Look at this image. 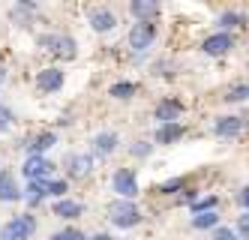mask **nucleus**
Masks as SVG:
<instances>
[{
	"label": "nucleus",
	"instance_id": "1",
	"mask_svg": "<svg viewBox=\"0 0 249 240\" xmlns=\"http://www.w3.org/2000/svg\"><path fill=\"white\" fill-rule=\"evenodd\" d=\"M108 216H111V222L120 225V228H132L141 219V213H138V207L132 204V201H114V204L108 207Z\"/></svg>",
	"mask_w": 249,
	"mask_h": 240
},
{
	"label": "nucleus",
	"instance_id": "2",
	"mask_svg": "<svg viewBox=\"0 0 249 240\" xmlns=\"http://www.w3.org/2000/svg\"><path fill=\"white\" fill-rule=\"evenodd\" d=\"M33 231H36V222H33V216H15L3 225L0 231V240H27Z\"/></svg>",
	"mask_w": 249,
	"mask_h": 240
},
{
	"label": "nucleus",
	"instance_id": "3",
	"mask_svg": "<svg viewBox=\"0 0 249 240\" xmlns=\"http://www.w3.org/2000/svg\"><path fill=\"white\" fill-rule=\"evenodd\" d=\"M42 45L48 51H54L57 57H63V60H72L75 57V42L69 39V36H42Z\"/></svg>",
	"mask_w": 249,
	"mask_h": 240
},
{
	"label": "nucleus",
	"instance_id": "4",
	"mask_svg": "<svg viewBox=\"0 0 249 240\" xmlns=\"http://www.w3.org/2000/svg\"><path fill=\"white\" fill-rule=\"evenodd\" d=\"M153 36H156V30H153L150 21H138V24L129 30V45H132L135 51H144V48L153 42Z\"/></svg>",
	"mask_w": 249,
	"mask_h": 240
},
{
	"label": "nucleus",
	"instance_id": "5",
	"mask_svg": "<svg viewBox=\"0 0 249 240\" xmlns=\"http://www.w3.org/2000/svg\"><path fill=\"white\" fill-rule=\"evenodd\" d=\"M51 171H54V165H51L48 159H42V156H30L24 162V174L30 177V183H42Z\"/></svg>",
	"mask_w": 249,
	"mask_h": 240
},
{
	"label": "nucleus",
	"instance_id": "6",
	"mask_svg": "<svg viewBox=\"0 0 249 240\" xmlns=\"http://www.w3.org/2000/svg\"><path fill=\"white\" fill-rule=\"evenodd\" d=\"M114 192H120V195H123V201L135 198V192H138L135 174H132V171H126V168H120V171L114 174Z\"/></svg>",
	"mask_w": 249,
	"mask_h": 240
},
{
	"label": "nucleus",
	"instance_id": "7",
	"mask_svg": "<svg viewBox=\"0 0 249 240\" xmlns=\"http://www.w3.org/2000/svg\"><path fill=\"white\" fill-rule=\"evenodd\" d=\"M231 48V36L228 33H216V36H207L204 39V54H210V57H219V54H225Z\"/></svg>",
	"mask_w": 249,
	"mask_h": 240
},
{
	"label": "nucleus",
	"instance_id": "8",
	"mask_svg": "<svg viewBox=\"0 0 249 240\" xmlns=\"http://www.w3.org/2000/svg\"><path fill=\"white\" fill-rule=\"evenodd\" d=\"M36 84H39V90H45V93H51V90H60L63 72H60V69H42L39 75H36Z\"/></svg>",
	"mask_w": 249,
	"mask_h": 240
},
{
	"label": "nucleus",
	"instance_id": "9",
	"mask_svg": "<svg viewBox=\"0 0 249 240\" xmlns=\"http://www.w3.org/2000/svg\"><path fill=\"white\" fill-rule=\"evenodd\" d=\"M180 111H183V105L174 102V99H165V102L156 105V117L162 120V123H174L177 117H180Z\"/></svg>",
	"mask_w": 249,
	"mask_h": 240
},
{
	"label": "nucleus",
	"instance_id": "10",
	"mask_svg": "<svg viewBox=\"0 0 249 240\" xmlns=\"http://www.w3.org/2000/svg\"><path fill=\"white\" fill-rule=\"evenodd\" d=\"M90 24H93V30L105 33V30H111V27L117 24V18H114L108 9H93V12H90Z\"/></svg>",
	"mask_w": 249,
	"mask_h": 240
},
{
	"label": "nucleus",
	"instance_id": "11",
	"mask_svg": "<svg viewBox=\"0 0 249 240\" xmlns=\"http://www.w3.org/2000/svg\"><path fill=\"white\" fill-rule=\"evenodd\" d=\"M90 168H93V159L87 156V153L69 156V174H72V177H84V174H90Z\"/></svg>",
	"mask_w": 249,
	"mask_h": 240
},
{
	"label": "nucleus",
	"instance_id": "12",
	"mask_svg": "<svg viewBox=\"0 0 249 240\" xmlns=\"http://www.w3.org/2000/svg\"><path fill=\"white\" fill-rule=\"evenodd\" d=\"M180 135H183V126L180 123H162V126L156 129V141L159 144H171V141H177Z\"/></svg>",
	"mask_w": 249,
	"mask_h": 240
},
{
	"label": "nucleus",
	"instance_id": "13",
	"mask_svg": "<svg viewBox=\"0 0 249 240\" xmlns=\"http://www.w3.org/2000/svg\"><path fill=\"white\" fill-rule=\"evenodd\" d=\"M240 126H243L240 117H219V120H216V135H219V138H231V135L240 132Z\"/></svg>",
	"mask_w": 249,
	"mask_h": 240
},
{
	"label": "nucleus",
	"instance_id": "14",
	"mask_svg": "<svg viewBox=\"0 0 249 240\" xmlns=\"http://www.w3.org/2000/svg\"><path fill=\"white\" fill-rule=\"evenodd\" d=\"M132 15L141 18V21H150V18L159 15V6L153 3V0H135V3H132Z\"/></svg>",
	"mask_w": 249,
	"mask_h": 240
},
{
	"label": "nucleus",
	"instance_id": "15",
	"mask_svg": "<svg viewBox=\"0 0 249 240\" xmlns=\"http://www.w3.org/2000/svg\"><path fill=\"white\" fill-rule=\"evenodd\" d=\"M21 192H18V186H15V180H12V174H0V201H15Z\"/></svg>",
	"mask_w": 249,
	"mask_h": 240
},
{
	"label": "nucleus",
	"instance_id": "16",
	"mask_svg": "<svg viewBox=\"0 0 249 240\" xmlns=\"http://www.w3.org/2000/svg\"><path fill=\"white\" fill-rule=\"evenodd\" d=\"M93 147H96V153H111L117 147V135L114 132H102V135L93 138Z\"/></svg>",
	"mask_w": 249,
	"mask_h": 240
},
{
	"label": "nucleus",
	"instance_id": "17",
	"mask_svg": "<svg viewBox=\"0 0 249 240\" xmlns=\"http://www.w3.org/2000/svg\"><path fill=\"white\" fill-rule=\"evenodd\" d=\"M54 213L63 216V219H72V216L81 213V204H78V201H57V204H54Z\"/></svg>",
	"mask_w": 249,
	"mask_h": 240
},
{
	"label": "nucleus",
	"instance_id": "18",
	"mask_svg": "<svg viewBox=\"0 0 249 240\" xmlns=\"http://www.w3.org/2000/svg\"><path fill=\"white\" fill-rule=\"evenodd\" d=\"M192 225H195V228H216V225H219V216L213 213V210H207V213H198V216L192 219Z\"/></svg>",
	"mask_w": 249,
	"mask_h": 240
},
{
	"label": "nucleus",
	"instance_id": "19",
	"mask_svg": "<svg viewBox=\"0 0 249 240\" xmlns=\"http://www.w3.org/2000/svg\"><path fill=\"white\" fill-rule=\"evenodd\" d=\"M243 99H249V84H237L225 93V102H243Z\"/></svg>",
	"mask_w": 249,
	"mask_h": 240
},
{
	"label": "nucleus",
	"instance_id": "20",
	"mask_svg": "<svg viewBox=\"0 0 249 240\" xmlns=\"http://www.w3.org/2000/svg\"><path fill=\"white\" fill-rule=\"evenodd\" d=\"M51 144H54V135H51V132H45V135H39L36 141H33V144H30V150H33V153H36V156H39L42 150H48V147H51Z\"/></svg>",
	"mask_w": 249,
	"mask_h": 240
},
{
	"label": "nucleus",
	"instance_id": "21",
	"mask_svg": "<svg viewBox=\"0 0 249 240\" xmlns=\"http://www.w3.org/2000/svg\"><path fill=\"white\" fill-rule=\"evenodd\" d=\"M42 195H48L45 192V183H30V186H27V201H30V204L42 201Z\"/></svg>",
	"mask_w": 249,
	"mask_h": 240
},
{
	"label": "nucleus",
	"instance_id": "22",
	"mask_svg": "<svg viewBox=\"0 0 249 240\" xmlns=\"http://www.w3.org/2000/svg\"><path fill=\"white\" fill-rule=\"evenodd\" d=\"M132 93H135V84H129V81L111 87V96H117V99H126V96H132Z\"/></svg>",
	"mask_w": 249,
	"mask_h": 240
},
{
	"label": "nucleus",
	"instance_id": "23",
	"mask_svg": "<svg viewBox=\"0 0 249 240\" xmlns=\"http://www.w3.org/2000/svg\"><path fill=\"white\" fill-rule=\"evenodd\" d=\"M240 21H243V15H237V12H222L219 15V24L222 27H237Z\"/></svg>",
	"mask_w": 249,
	"mask_h": 240
},
{
	"label": "nucleus",
	"instance_id": "24",
	"mask_svg": "<svg viewBox=\"0 0 249 240\" xmlns=\"http://www.w3.org/2000/svg\"><path fill=\"white\" fill-rule=\"evenodd\" d=\"M45 192H48V195H63V192H66V183H63V180H48V183H45Z\"/></svg>",
	"mask_w": 249,
	"mask_h": 240
},
{
	"label": "nucleus",
	"instance_id": "25",
	"mask_svg": "<svg viewBox=\"0 0 249 240\" xmlns=\"http://www.w3.org/2000/svg\"><path fill=\"white\" fill-rule=\"evenodd\" d=\"M213 207H216V198H204V201H195V204H192L195 213H207V210H213Z\"/></svg>",
	"mask_w": 249,
	"mask_h": 240
},
{
	"label": "nucleus",
	"instance_id": "26",
	"mask_svg": "<svg viewBox=\"0 0 249 240\" xmlns=\"http://www.w3.org/2000/svg\"><path fill=\"white\" fill-rule=\"evenodd\" d=\"M213 240H237V234L231 228H216V234H213Z\"/></svg>",
	"mask_w": 249,
	"mask_h": 240
},
{
	"label": "nucleus",
	"instance_id": "27",
	"mask_svg": "<svg viewBox=\"0 0 249 240\" xmlns=\"http://www.w3.org/2000/svg\"><path fill=\"white\" fill-rule=\"evenodd\" d=\"M9 123H12V111H9V108H0V132H3Z\"/></svg>",
	"mask_w": 249,
	"mask_h": 240
},
{
	"label": "nucleus",
	"instance_id": "28",
	"mask_svg": "<svg viewBox=\"0 0 249 240\" xmlns=\"http://www.w3.org/2000/svg\"><path fill=\"white\" fill-rule=\"evenodd\" d=\"M237 231H240L243 237H249V213H243V216L237 219Z\"/></svg>",
	"mask_w": 249,
	"mask_h": 240
},
{
	"label": "nucleus",
	"instance_id": "29",
	"mask_svg": "<svg viewBox=\"0 0 249 240\" xmlns=\"http://www.w3.org/2000/svg\"><path fill=\"white\" fill-rule=\"evenodd\" d=\"M183 183L180 180H168V183H162V186H159V192H174V189H180Z\"/></svg>",
	"mask_w": 249,
	"mask_h": 240
},
{
	"label": "nucleus",
	"instance_id": "30",
	"mask_svg": "<svg viewBox=\"0 0 249 240\" xmlns=\"http://www.w3.org/2000/svg\"><path fill=\"white\" fill-rule=\"evenodd\" d=\"M132 153H135V156H147V153H150V144H144V141H138V144L132 147Z\"/></svg>",
	"mask_w": 249,
	"mask_h": 240
},
{
	"label": "nucleus",
	"instance_id": "31",
	"mask_svg": "<svg viewBox=\"0 0 249 240\" xmlns=\"http://www.w3.org/2000/svg\"><path fill=\"white\" fill-rule=\"evenodd\" d=\"M66 240H87V237L78 234V231H66Z\"/></svg>",
	"mask_w": 249,
	"mask_h": 240
},
{
	"label": "nucleus",
	"instance_id": "32",
	"mask_svg": "<svg viewBox=\"0 0 249 240\" xmlns=\"http://www.w3.org/2000/svg\"><path fill=\"white\" fill-rule=\"evenodd\" d=\"M240 198H243V204H246V210H249V186L243 189V195H240Z\"/></svg>",
	"mask_w": 249,
	"mask_h": 240
},
{
	"label": "nucleus",
	"instance_id": "33",
	"mask_svg": "<svg viewBox=\"0 0 249 240\" xmlns=\"http://www.w3.org/2000/svg\"><path fill=\"white\" fill-rule=\"evenodd\" d=\"M93 240H111V237H108V234H99V237H93Z\"/></svg>",
	"mask_w": 249,
	"mask_h": 240
},
{
	"label": "nucleus",
	"instance_id": "34",
	"mask_svg": "<svg viewBox=\"0 0 249 240\" xmlns=\"http://www.w3.org/2000/svg\"><path fill=\"white\" fill-rule=\"evenodd\" d=\"M51 240H66V234H54V237H51Z\"/></svg>",
	"mask_w": 249,
	"mask_h": 240
}]
</instances>
